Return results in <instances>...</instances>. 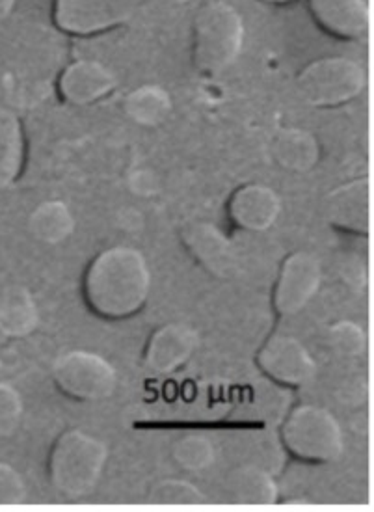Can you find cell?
Instances as JSON below:
<instances>
[{"mask_svg":"<svg viewBox=\"0 0 374 512\" xmlns=\"http://www.w3.org/2000/svg\"><path fill=\"white\" fill-rule=\"evenodd\" d=\"M151 267L142 250L116 244L101 250L82 276V297L97 317L123 321L146 308L151 295Z\"/></svg>","mask_w":374,"mask_h":512,"instance_id":"obj_1","label":"cell"},{"mask_svg":"<svg viewBox=\"0 0 374 512\" xmlns=\"http://www.w3.org/2000/svg\"><path fill=\"white\" fill-rule=\"evenodd\" d=\"M108 445L92 432H62L49 451L47 475L54 492L67 501L92 496L107 472Z\"/></svg>","mask_w":374,"mask_h":512,"instance_id":"obj_2","label":"cell"},{"mask_svg":"<svg viewBox=\"0 0 374 512\" xmlns=\"http://www.w3.org/2000/svg\"><path fill=\"white\" fill-rule=\"evenodd\" d=\"M244 21L226 2H211L196 15L192 27V60L205 75H220L231 68L244 45Z\"/></svg>","mask_w":374,"mask_h":512,"instance_id":"obj_3","label":"cell"},{"mask_svg":"<svg viewBox=\"0 0 374 512\" xmlns=\"http://www.w3.org/2000/svg\"><path fill=\"white\" fill-rule=\"evenodd\" d=\"M289 455L306 464H332L343 457L347 440L341 421L319 405H298L281 427Z\"/></svg>","mask_w":374,"mask_h":512,"instance_id":"obj_4","label":"cell"},{"mask_svg":"<svg viewBox=\"0 0 374 512\" xmlns=\"http://www.w3.org/2000/svg\"><path fill=\"white\" fill-rule=\"evenodd\" d=\"M367 88V71L360 62L332 56L311 62L296 79V92L309 107L347 105Z\"/></svg>","mask_w":374,"mask_h":512,"instance_id":"obj_5","label":"cell"},{"mask_svg":"<svg viewBox=\"0 0 374 512\" xmlns=\"http://www.w3.org/2000/svg\"><path fill=\"white\" fill-rule=\"evenodd\" d=\"M54 386L79 403L105 401L118 390V369L103 354L75 349L60 354L51 369Z\"/></svg>","mask_w":374,"mask_h":512,"instance_id":"obj_6","label":"cell"},{"mask_svg":"<svg viewBox=\"0 0 374 512\" xmlns=\"http://www.w3.org/2000/svg\"><path fill=\"white\" fill-rule=\"evenodd\" d=\"M321 285V259L308 250L293 252L281 261L272 289V308L280 317H294L308 308Z\"/></svg>","mask_w":374,"mask_h":512,"instance_id":"obj_7","label":"cell"},{"mask_svg":"<svg viewBox=\"0 0 374 512\" xmlns=\"http://www.w3.org/2000/svg\"><path fill=\"white\" fill-rule=\"evenodd\" d=\"M265 377L287 388H302L317 377V362L308 347L289 334H272L255 356Z\"/></svg>","mask_w":374,"mask_h":512,"instance_id":"obj_8","label":"cell"},{"mask_svg":"<svg viewBox=\"0 0 374 512\" xmlns=\"http://www.w3.org/2000/svg\"><path fill=\"white\" fill-rule=\"evenodd\" d=\"M134 6L136 0H56L54 21L69 34L90 36L127 21Z\"/></svg>","mask_w":374,"mask_h":512,"instance_id":"obj_9","label":"cell"},{"mask_svg":"<svg viewBox=\"0 0 374 512\" xmlns=\"http://www.w3.org/2000/svg\"><path fill=\"white\" fill-rule=\"evenodd\" d=\"M181 243L201 269L216 278H231L239 269L235 244L211 222H192L185 226Z\"/></svg>","mask_w":374,"mask_h":512,"instance_id":"obj_10","label":"cell"},{"mask_svg":"<svg viewBox=\"0 0 374 512\" xmlns=\"http://www.w3.org/2000/svg\"><path fill=\"white\" fill-rule=\"evenodd\" d=\"M200 347V334L194 326L168 323L159 326L144 349V365L155 375H172L190 362Z\"/></svg>","mask_w":374,"mask_h":512,"instance_id":"obj_11","label":"cell"},{"mask_svg":"<svg viewBox=\"0 0 374 512\" xmlns=\"http://www.w3.org/2000/svg\"><path fill=\"white\" fill-rule=\"evenodd\" d=\"M281 209L280 194L261 183L242 185L228 202L229 220L239 230L252 233L270 230L278 222Z\"/></svg>","mask_w":374,"mask_h":512,"instance_id":"obj_12","label":"cell"},{"mask_svg":"<svg viewBox=\"0 0 374 512\" xmlns=\"http://www.w3.org/2000/svg\"><path fill=\"white\" fill-rule=\"evenodd\" d=\"M326 218L337 230L369 235L371 181L367 177H360L332 190L326 198Z\"/></svg>","mask_w":374,"mask_h":512,"instance_id":"obj_13","label":"cell"},{"mask_svg":"<svg viewBox=\"0 0 374 512\" xmlns=\"http://www.w3.org/2000/svg\"><path fill=\"white\" fill-rule=\"evenodd\" d=\"M116 75L94 60H81L71 64L60 77V94L71 105H94L105 99L116 88Z\"/></svg>","mask_w":374,"mask_h":512,"instance_id":"obj_14","label":"cell"},{"mask_svg":"<svg viewBox=\"0 0 374 512\" xmlns=\"http://www.w3.org/2000/svg\"><path fill=\"white\" fill-rule=\"evenodd\" d=\"M309 8L317 23L339 38H360L369 30L367 0H309Z\"/></svg>","mask_w":374,"mask_h":512,"instance_id":"obj_15","label":"cell"},{"mask_svg":"<svg viewBox=\"0 0 374 512\" xmlns=\"http://www.w3.org/2000/svg\"><path fill=\"white\" fill-rule=\"evenodd\" d=\"M228 498L244 507H272L280 503V486L263 468L244 464L229 473Z\"/></svg>","mask_w":374,"mask_h":512,"instance_id":"obj_16","label":"cell"},{"mask_svg":"<svg viewBox=\"0 0 374 512\" xmlns=\"http://www.w3.org/2000/svg\"><path fill=\"white\" fill-rule=\"evenodd\" d=\"M272 157L283 170L306 174L321 161V146L313 133L302 127H285L272 138Z\"/></svg>","mask_w":374,"mask_h":512,"instance_id":"obj_17","label":"cell"},{"mask_svg":"<svg viewBox=\"0 0 374 512\" xmlns=\"http://www.w3.org/2000/svg\"><path fill=\"white\" fill-rule=\"evenodd\" d=\"M40 308L25 285H12L0 295V334L12 339L30 336L38 330Z\"/></svg>","mask_w":374,"mask_h":512,"instance_id":"obj_18","label":"cell"},{"mask_svg":"<svg viewBox=\"0 0 374 512\" xmlns=\"http://www.w3.org/2000/svg\"><path fill=\"white\" fill-rule=\"evenodd\" d=\"M27 155L25 131L17 114L0 107V189L14 185L21 176Z\"/></svg>","mask_w":374,"mask_h":512,"instance_id":"obj_19","label":"cell"},{"mask_svg":"<svg viewBox=\"0 0 374 512\" xmlns=\"http://www.w3.org/2000/svg\"><path fill=\"white\" fill-rule=\"evenodd\" d=\"M75 228L77 220L73 211L60 200L40 203L28 218L30 235L43 244L66 243Z\"/></svg>","mask_w":374,"mask_h":512,"instance_id":"obj_20","label":"cell"},{"mask_svg":"<svg viewBox=\"0 0 374 512\" xmlns=\"http://www.w3.org/2000/svg\"><path fill=\"white\" fill-rule=\"evenodd\" d=\"M125 114L142 127H157L172 114V97L157 84H144L125 97Z\"/></svg>","mask_w":374,"mask_h":512,"instance_id":"obj_21","label":"cell"},{"mask_svg":"<svg viewBox=\"0 0 374 512\" xmlns=\"http://www.w3.org/2000/svg\"><path fill=\"white\" fill-rule=\"evenodd\" d=\"M172 457L175 464L185 472H205L216 462V445L209 436L201 432H190L175 440Z\"/></svg>","mask_w":374,"mask_h":512,"instance_id":"obj_22","label":"cell"},{"mask_svg":"<svg viewBox=\"0 0 374 512\" xmlns=\"http://www.w3.org/2000/svg\"><path fill=\"white\" fill-rule=\"evenodd\" d=\"M147 503L159 507H200L207 505L209 498L203 494L200 486L187 479H164L151 486Z\"/></svg>","mask_w":374,"mask_h":512,"instance_id":"obj_23","label":"cell"},{"mask_svg":"<svg viewBox=\"0 0 374 512\" xmlns=\"http://www.w3.org/2000/svg\"><path fill=\"white\" fill-rule=\"evenodd\" d=\"M326 343L335 356L345 360H356L367 352L369 336L367 330L356 321H337L328 328Z\"/></svg>","mask_w":374,"mask_h":512,"instance_id":"obj_24","label":"cell"},{"mask_svg":"<svg viewBox=\"0 0 374 512\" xmlns=\"http://www.w3.org/2000/svg\"><path fill=\"white\" fill-rule=\"evenodd\" d=\"M25 416L23 395L14 384L0 380V440L12 438Z\"/></svg>","mask_w":374,"mask_h":512,"instance_id":"obj_25","label":"cell"},{"mask_svg":"<svg viewBox=\"0 0 374 512\" xmlns=\"http://www.w3.org/2000/svg\"><path fill=\"white\" fill-rule=\"evenodd\" d=\"M28 498V488L23 475L12 464L0 460V507H17Z\"/></svg>","mask_w":374,"mask_h":512,"instance_id":"obj_26","label":"cell"},{"mask_svg":"<svg viewBox=\"0 0 374 512\" xmlns=\"http://www.w3.org/2000/svg\"><path fill=\"white\" fill-rule=\"evenodd\" d=\"M127 187L138 198H155L162 190V179L153 168L138 166L129 172Z\"/></svg>","mask_w":374,"mask_h":512,"instance_id":"obj_27","label":"cell"},{"mask_svg":"<svg viewBox=\"0 0 374 512\" xmlns=\"http://www.w3.org/2000/svg\"><path fill=\"white\" fill-rule=\"evenodd\" d=\"M118 226L129 233H138L144 228V215L134 207H123L118 213Z\"/></svg>","mask_w":374,"mask_h":512,"instance_id":"obj_28","label":"cell"},{"mask_svg":"<svg viewBox=\"0 0 374 512\" xmlns=\"http://www.w3.org/2000/svg\"><path fill=\"white\" fill-rule=\"evenodd\" d=\"M15 0H0V21L6 19L14 10Z\"/></svg>","mask_w":374,"mask_h":512,"instance_id":"obj_29","label":"cell"},{"mask_svg":"<svg viewBox=\"0 0 374 512\" xmlns=\"http://www.w3.org/2000/svg\"><path fill=\"white\" fill-rule=\"evenodd\" d=\"M263 2H268V4H287V2H293V0H263Z\"/></svg>","mask_w":374,"mask_h":512,"instance_id":"obj_30","label":"cell"},{"mask_svg":"<svg viewBox=\"0 0 374 512\" xmlns=\"http://www.w3.org/2000/svg\"><path fill=\"white\" fill-rule=\"evenodd\" d=\"M172 2H179V4H183V2H190V0H172Z\"/></svg>","mask_w":374,"mask_h":512,"instance_id":"obj_31","label":"cell"}]
</instances>
